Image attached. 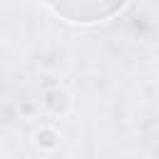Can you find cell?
<instances>
[{"mask_svg": "<svg viewBox=\"0 0 159 159\" xmlns=\"http://www.w3.org/2000/svg\"><path fill=\"white\" fill-rule=\"evenodd\" d=\"M60 15L77 20V22H89V20H102L104 15L114 12L117 7H122V2H65V5H52Z\"/></svg>", "mask_w": 159, "mask_h": 159, "instance_id": "6da1fadb", "label": "cell"}]
</instances>
